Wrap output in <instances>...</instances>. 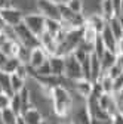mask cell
Masks as SVG:
<instances>
[{"label": "cell", "instance_id": "obj_1", "mask_svg": "<svg viewBox=\"0 0 123 124\" xmlns=\"http://www.w3.org/2000/svg\"><path fill=\"white\" fill-rule=\"evenodd\" d=\"M51 103H52V112L58 118H70L73 111V92L65 86H55L51 89Z\"/></svg>", "mask_w": 123, "mask_h": 124}, {"label": "cell", "instance_id": "obj_2", "mask_svg": "<svg viewBox=\"0 0 123 124\" xmlns=\"http://www.w3.org/2000/svg\"><path fill=\"white\" fill-rule=\"evenodd\" d=\"M36 37H40L43 33H46V18H43L39 12H28L24 16L22 22Z\"/></svg>", "mask_w": 123, "mask_h": 124}, {"label": "cell", "instance_id": "obj_3", "mask_svg": "<svg viewBox=\"0 0 123 124\" xmlns=\"http://www.w3.org/2000/svg\"><path fill=\"white\" fill-rule=\"evenodd\" d=\"M12 30H13V34H15V40L19 41L24 47H27V49L31 50V49L37 47V46H40L39 37H36L24 24L18 25L17 28H12Z\"/></svg>", "mask_w": 123, "mask_h": 124}, {"label": "cell", "instance_id": "obj_4", "mask_svg": "<svg viewBox=\"0 0 123 124\" xmlns=\"http://www.w3.org/2000/svg\"><path fill=\"white\" fill-rule=\"evenodd\" d=\"M59 13H61V22L67 24L71 28H83V25L86 24V16L85 15L70 10L65 6V3L59 5Z\"/></svg>", "mask_w": 123, "mask_h": 124}, {"label": "cell", "instance_id": "obj_5", "mask_svg": "<svg viewBox=\"0 0 123 124\" xmlns=\"http://www.w3.org/2000/svg\"><path fill=\"white\" fill-rule=\"evenodd\" d=\"M36 10L46 19L61 21L59 5L55 3L53 0H36Z\"/></svg>", "mask_w": 123, "mask_h": 124}, {"label": "cell", "instance_id": "obj_6", "mask_svg": "<svg viewBox=\"0 0 123 124\" xmlns=\"http://www.w3.org/2000/svg\"><path fill=\"white\" fill-rule=\"evenodd\" d=\"M0 16L3 18V21L6 22V25L9 28H17L18 25H21L24 22L25 13L17 6H10V8L0 9Z\"/></svg>", "mask_w": 123, "mask_h": 124}, {"label": "cell", "instance_id": "obj_7", "mask_svg": "<svg viewBox=\"0 0 123 124\" xmlns=\"http://www.w3.org/2000/svg\"><path fill=\"white\" fill-rule=\"evenodd\" d=\"M64 78L68 81H79L83 78V71H82V64L76 59L73 55L65 56V70H64Z\"/></svg>", "mask_w": 123, "mask_h": 124}, {"label": "cell", "instance_id": "obj_8", "mask_svg": "<svg viewBox=\"0 0 123 124\" xmlns=\"http://www.w3.org/2000/svg\"><path fill=\"white\" fill-rule=\"evenodd\" d=\"M48 59H49V55L43 50L42 46H37V47H34V49L30 50L28 67H30V70H31V71H34V70H37L39 67H42L43 64H46V62H48Z\"/></svg>", "mask_w": 123, "mask_h": 124}, {"label": "cell", "instance_id": "obj_9", "mask_svg": "<svg viewBox=\"0 0 123 124\" xmlns=\"http://www.w3.org/2000/svg\"><path fill=\"white\" fill-rule=\"evenodd\" d=\"M98 103H99V106H101L110 117L116 115V114L120 111V105H119V102H117L116 95H107V93H104V95L98 99Z\"/></svg>", "mask_w": 123, "mask_h": 124}, {"label": "cell", "instance_id": "obj_10", "mask_svg": "<svg viewBox=\"0 0 123 124\" xmlns=\"http://www.w3.org/2000/svg\"><path fill=\"white\" fill-rule=\"evenodd\" d=\"M92 90H94V83L89 81V80H79V81H74L73 83V93H77V95L83 99V101H88L90 96H92Z\"/></svg>", "mask_w": 123, "mask_h": 124}, {"label": "cell", "instance_id": "obj_11", "mask_svg": "<svg viewBox=\"0 0 123 124\" xmlns=\"http://www.w3.org/2000/svg\"><path fill=\"white\" fill-rule=\"evenodd\" d=\"M70 121L74 124H92V118L88 112V108H86V102L83 105H80L79 108H73V111L70 114Z\"/></svg>", "mask_w": 123, "mask_h": 124}, {"label": "cell", "instance_id": "obj_12", "mask_svg": "<svg viewBox=\"0 0 123 124\" xmlns=\"http://www.w3.org/2000/svg\"><path fill=\"white\" fill-rule=\"evenodd\" d=\"M39 41H40V46L43 47V50L48 53L49 56L58 55L59 43L56 41V39H55V37H52V36H51V34H48V33H43V34L39 37Z\"/></svg>", "mask_w": 123, "mask_h": 124}, {"label": "cell", "instance_id": "obj_13", "mask_svg": "<svg viewBox=\"0 0 123 124\" xmlns=\"http://www.w3.org/2000/svg\"><path fill=\"white\" fill-rule=\"evenodd\" d=\"M21 118H22V121L25 124H42L46 120L43 112L39 109V108H36V106H30L27 111H24Z\"/></svg>", "mask_w": 123, "mask_h": 124}, {"label": "cell", "instance_id": "obj_14", "mask_svg": "<svg viewBox=\"0 0 123 124\" xmlns=\"http://www.w3.org/2000/svg\"><path fill=\"white\" fill-rule=\"evenodd\" d=\"M49 67H51V71H52V75L53 77H64V70H65V58L59 56V55H53V56H49Z\"/></svg>", "mask_w": 123, "mask_h": 124}, {"label": "cell", "instance_id": "obj_15", "mask_svg": "<svg viewBox=\"0 0 123 124\" xmlns=\"http://www.w3.org/2000/svg\"><path fill=\"white\" fill-rule=\"evenodd\" d=\"M99 37H101V40H102V43H104V46H105V49L108 50V52H113V53L117 52V39H116L114 34L111 33L108 24H107V27L102 30V33L99 34Z\"/></svg>", "mask_w": 123, "mask_h": 124}, {"label": "cell", "instance_id": "obj_16", "mask_svg": "<svg viewBox=\"0 0 123 124\" xmlns=\"http://www.w3.org/2000/svg\"><path fill=\"white\" fill-rule=\"evenodd\" d=\"M86 24L90 25L98 34H101V33H102V30L107 27V19L102 16L99 12H94V13H90L89 16L86 18Z\"/></svg>", "mask_w": 123, "mask_h": 124}, {"label": "cell", "instance_id": "obj_17", "mask_svg": "<svg viewBox=\"0 0 123 124\" xmlns=\"http://www.w3.org/2000/svg\"><path fill=\"white\" fill-rule=\"evenodd\" d=\"M98 33L92 28L90 25H88V24H85L83 25V28H82V37H83V43H86V44H89V46H94L95 44V41H97V39H98Z\"/></svg>", "mask_w": 123, "mask_h": 124}, {"label": "cell", "instance_id": "obj_18", "mask_svg": "<svg viewBox=\"0 0 123 124\" xmlns=\"http://www.w3.org/2000/svg\"><path fill=\"white\" fill-rule=\"evenodd\" d=\"M99 13L102 16L110 21L111 18H116V13H114V8L111 0H99Z\"/></svg>", "mask_w": 123, "mask_h": 124}, {"label": "cell", "instance_id": "obj_19", "mask_svg": "<svg viewBox=\"0 0 123 124\" xmlns=\"http://www.w3.org/2000/svg\"><path fill=\"white\" fill-rule=\"evenodd\" d=\"M98 83L101 84L104 93H107V95H114V80L110 75H107L105 72L101 74V77L98 78Z\"/></svg>", "mask_w": 123, "mask_h": 124}, {"label": "cell", "instance_id": "obj_20", "mask_svg": "<svg viewBox=\"0 0 123 124\" xmlns=\"http://www.w3.org/2000/svg\"><path fill=\"white\" fill-rule=\"evenodd\" d=\"M25 86H27V80H25V78L19 77L18 74H12V75H10V89H12V93H13V95L19 93Z\"/></svg>", "mask_w": 123, "mask_h": 124}, {"label": "cell", "instance_id": "obj_21", "mask_svg": "<svg viewBox=\"0 0 123 124\" xmlns=\"http://www.w3.org/2000/svg\"><path fill=\"white\" fill-rule=\"evenodd\" d=\"M116 55H117V53H113V52H108V50L104 53V56L101 58V71H102V74L107 72V71H108V70L114 65V62H116Z\"/></svg>", "mask_w": 123, "mask_h": 124}, {"label": "cell", "instance_id": "obj_22", "mask_svg": "<svg viewBox=\"0 0 123 124\" xmlns=\"http://www.w3.org/2000/svg\"><path fill=\"white\" fill-rule=\"evenodd\" d=\"M46 33L51 34L52 37H58L62 33V27H61V21H52V19H46Z\"/></svg>", "mask_w": 123, "mask_h": 124}, {"label": "cell", "instance_id": "obj_23", "mask_svg": "<svg viewBox=\"0 0 123 124\" xmlns=\"http://www.w3.org/2000/svg\"><path fill=\"white\" fill-rule=\"evenodd\" d=\"M19 65H21V62H19V59H18V58H8V61L5 62L3 68L0 70V71H3V72H6V74L12 75V74H15V72L18 71Z\"/></svg>", "mask_w": 123, "mask_h": 124}, {"label": "cell", "instance_id": "obj_24", "mask_svg": "<svg viewBox=\"0 0 123 124\" xmlns=\"http://www.w3.org/2000/svg\"><path fill=\"white\" fill-rule=\"evenodd\" d=\"M0 121H2L3 124H18L19 117L15 114L10 108H8V109L0 112Z\"/></svg>", "mask_w": 123, "mask_h": 124}, {"label": "cell", "instance_id": "obj_25", "mask_svg": "<svg viewBox=\"0 0 123 124\" xmlns=\"http://www.w3.org/2000/svg\"><path fill=\"white\" fill-rule=\"evenodd\" d=\"M107 24H108V27H110V30H111V33L114 34V37H116L117 41H119V40L123 37V30H122V25H120L117 16H116V18H111L110 21H107Z\"/></svg>", "mask_w": 123, "mask_h": 124}, {"label": "cell", "instance_id": "obj_26", "mask_svg": "<svg viewBox=\"0 0 123 124\" xmlns=\"http://www.w3.org/2000/svg\"><path fill=\"white\" fill-rule=\"evenodd\" d=\"M0 87H2L3 93H8V95H13L12 93V89H10V75L0 71Z\"/></svg>", "mask_w": 123, "mask_h": 124}, {"label": "cell", "instance_id": "obj_27", "mask_svg": "<svg viewBox=\"0 0 123 124\" xmlns=\"http://www.w3.org/2000/svg\"><path fill=\"white\" fill-rule=\"evenodd\" d=\"M65 6L76 12V13H83V9H85V0H67L65 2Z\"/></svg>", "mask_w": 123, "mask_h": 124}, {"label": "cell", "instance_id": "obj_28", "mask_svg": "<svg viewBox=\"0 0 123 124\" xmlns=\"http://www.w3.org/2000/svg\"><path fill=\"white\" fill-rule=\"evenodd\" d=\"M9 108L18 117H21V114H22V105H21V99H19L18 93H17V95H12V98H10V106Z\"/></svg>", "mask_w": 123, "mask_h": 124}, {"label": "cell", "instance_id": "obj_29", "mask_svg": "<svg viewBox=\"0 0 123 124\" xmlns=\"http://www.w3.org/2000/svg\"><path fill=\"white\" fill-rule=\"evenodd\" d=\"M107 52V49H105V46H104V43H102V40H101V37L98 36V39H97V41H95V44H94V55H97L98 58H99V61H101V58L104 56V53Z\"/></svg>", "mask_w": 123, "mask_h": 124}, {"label": "cell", "instance_id": "obj_30", "mask_svg": "<svg viewBox=\"0 0 123 124\" xmlns=\"http://www.w3.org/2000/svg\"><path fill=\"white\" fill-rule=\"evenodd\" d=\"M10 95H8V93H0V112L8 109V108L10 106Z\"/></svg>", "mask_w": 123, "mask_h": 124}, {"label": "cell", "instance_id": "obj_31", "mask_svg": "<svg viewBox=\"0 0 123 124\" xmlns=\"http://www.w3.org/2000/svg\"><path fill=\"white\" fill-rule=\"evenodd\" d=\"M122 89H123V72L117 77V78H114V95H117Z\"/></svg>", "mask_w": 123, "mask_h": 124}, {"label": "cell", "instance_id": "obj_32", "mask_svg": "<svg viewBox=\"0 0 123 124\" xmlns=\"http://www.w3.org/2000/svg\"><path fill=\"white\" fill-rule=\"evenodd\" d=\"M111 3H113V8H114L116 16H119L122 13V0H111Z\"/></svg>", "mask_w": 123, "mask_h": 124}, {"label": "cell", "instance_id": "obj_33", "mask_svg": "<svg viewBox=\"0 0 123 124\" xmlns=\"http://www.w3.org/2000/svg\"><path fill=\"white\" fill-rule=\"evenodd\" d=\"M111 124H123V115L120 112H117L116 115L111 117Z\"/></svg>", "mask_w": 123, "mask_h": 124}, {"label": "cell", "instance_id": "obj_34", "mask_svg": "<svg viewBox=\"0 0 123 124\" xmlns=\"http://www.w3.org/2000/svg\"><path fill=\"white\" fill-rule=\"evenodd\" d=\"M114 65L119 67V68L123 71V55H116V62H114Z\"/></svg>", "mask_w": 123, "mask_h": 124}, {"label": "cell", "instance_id": "obj_35", "mask_svg": "<svg viewBox=\"0 0 123 124\" xmlns=\"http://www.w3.org/2000/svg\"><path fill=\"white\" fill-rule=\"evenodd\" d=\"M9 27L6 25V22L3 21V18L0 16V34H3V33H6V30H8Z\"/></svg>", "mask_w": 123, "mask_h": 124}, {"label": "cell", "instance_id": "obj_36", "mask_svg": "<svg viewBox=\"0 0 123 124\" xmlns=\"http://www.w3.org/2000/svg\"><path fill=\"white\" fill-rule=\"evenodd\" d=\"M117 55H123V37L117 41Z\"/></svg>", "mask_w": 123, "mask_h": 124}, {"label": "cell", "instance_id": "obj_37", "mask_svg": "<svg viewBox=\"0 0 123 124\" xmlns=\"http://www.w3.org/2000/svg\"><path fill=\"white\" fill-rule=\"evenodd\" d=\"M6 61H8V56L0 52V70L3 68V65H5V62H6Z\"/></svg>", "mask_w": 123, "mask_h": 124}, {"label": "cell", "instance_id": "obj_38", "mask_svg": "<svg viewBox=\"0 0 123 124\" xmlns=\"http://www.w3.org/2000/svg\"><path fill=\"white\" fill-rule=\"evenodd\" d=\"M116 98H117V102H119V105H122L123 103V89L117 93V95H116Z\"/></svg>", "mask_w": 123, "mask_h": 124}, {"label": "cell", "instance_id": "obj_39", "mask_svg": "<svg viewBox=\"0 0 123 124\" xmlns=\"http://www.w3.org/2000/svg\"><path fill=\"white\" fill-rule=\"evenodd\" d=\"M117 19H119V22H120V25H122V30H123V12L117 16Z\"/></svg>", "mask_w": 123, "mask_h": 124}, {"label": "cell", "instance_id": "obj_40", "mask_svg": "<svg viewBox=\"0 0 123 124\" xmlns=\"http://www.w3.org/2000/svg\"><path fill=\"white\" fill-rule=\"evenodd\" d=\"M53 2H55V3H58V5H62V3H65V2H67V0H53Z\"/></svg>", "mask_w": 123, "mask_h": 124}, {"label": "cell", "instance_id": "obj_41", "mask_svg": "<svg viewBox=\"0 0 123 124\" xmlns=\"http://www.w3.org/2000/svg\"><path fill=\"white\" fill-rule=\"evenodd\" d=\"M119 112H120V114H122V115H123V103H122V105H120V111H119Z\"/></svg>", "mask_w": 123, "mask_h": 124}, {"label": "cell", "instance_id": "obj_42", "mask_svg": "<svg viewBox=\"0 0 123 124\" xmlns=\"http://www.w3.org/2000/svg\"><path fill=\"white\" fill-rule=\"evenodd\" d=\"M18 124H25V123L22 121V118H21V117H19V121H18Z\"/></svg>", "mask_w": 123, "mask_h": 124}, {"label": "cell", "instance_id": "obj_43", "mask_svg": "<svg viewBox=\"0 0 123 124\" xmlns=\"http://www.w3.org/2000/svg\"><path fill=\"white\" fill-rule=\"evenodd\" d=\"M42 124H51V123H49V121H48V120H44V121H43V123H42Z\"/></svg>", "mask_w": 123, "mask_h": 124}, {"label": "cell", "instance_id": "obj_44", "mask_svg": "<svg viewBox=\"0 0 123 124\" xmlns=\"http://www.w3.org/2000/svg\"><path fill=\"white\" fill-rule=\"evenodd\" d=\"M64 124H74V123H71V121H68V123H64Z\"/></svg>", "mask_w": 123, "mask_h": 124}, {"label": "cell", "instance_id": "obj_45", "mask_svg": "<svg viewBox=\"0 0 123 124\" xmlns=\"http://www.w3.org/2000/svg\"><path fill=\"white\" fill-rule=\"evenodd\" d=\"M122 12H123V0H122Z\"/></svg>", "mask_w": 123, "mask_h": 124}, {"label": "cell", "instance_id": "obj_46", "mask_svg": "<svg viewBox=\"0 0 123 124\" xmlns=\"http://www.w3.org/2000/svg\"><path fill=\"white\" fill-rule=\"evenodd\" d=\"M2 92H3V90H2V87H0V93H2Z\"/></svg>", "mask_w": 123, "mask_h": 124}]
</instances>
